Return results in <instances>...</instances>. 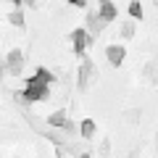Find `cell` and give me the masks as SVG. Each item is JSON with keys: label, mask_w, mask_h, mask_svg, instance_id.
<instances>
[{"label": "cell", "mask_w": 158, "mask_h": 158, "mask_svg": "<svg viewBox=\"0 0 158 158\" xmlns=\"http://www.w3.org/2000/svg\"><path fill=\"white\" fill-rule=\"evenodd\" d=\"M48 87H50V85H42V82H32V79H29L27 87H24V92H19V100H21V103H37V100H45L48 92H50Z\"/></svg>", "instance_id": "obj_1"}, {"label": "cell", "mask_w": 158, "mask_h": 158, "mask_svg": "<svg viewBox=\"0 0 158 158\" xmlns=\"http://www.w3.org/2000/svg\"><path fill=\"white\" fill-rule=\"evenodd\" d=\"M71 40H74V53H77V56H85V50L92 45V40H95V37H92L87 29H74V37Z\"/></svg>", "instance_id": "obj_2"}, {"label": "cell", "mask_w": 158, "mask_h": 158, "mask_svg": "<svg viewBox=\"0 0 158 158\" xmlns=\"http://www.w3.org/2000/svg\"><path fill=\"white\" fill-rule=\"evenodd\" d=\"M6 69L13 74V77L21 74V69H24V56H21V50H11V53L6 56Z\"/></svg>", "instance_id": "obj_3"}, {"label": "cell", "mask_w": 158, "mask_h": 158, "mask_svg": "<svg viewBox=\"0 0 158 158\" xmlns=\"http://www.w3.org/2000/svg\"><path fill=\"white\" fill-rule=\"evenodd\" d=\"M124 48L121 45H108V50H106V56H108V63H111V66H121V63H124Z\"/></svg>", "instance_id": "obj_4"}, {"label": "cell", "mask_w": 158, "mask_h": 158, "mask_svg": "<svg viewBox=\"0 0 158 158\" xmlns=\"http://www.w3.org/2000/svg\"><path fill=\"white\" fill-rule=\"evenodd\" d=\"M48 121H50V127H63V129H69V132L74 129V124L69 121L66 111H56V113H50V116H48Z\"/></svg>", "instance_id": "obj_5"}, {"label": "cell", "mask_w": 158, "mask_h": 158, "mask_svg": "<svg viewBox=\"0 0 158 158\" xmlns=\"http://www.w3.org/2000/svg\"><path fill=\"white\" fill-rule=\"evenodd\" d=\"M92 74H95V63L92 61H82V69H79V87H87V82L92 79Z\"/></svg>", "instance_id": "obj_6"}, {"label": "cell", "mask_w": 158, "mask_h": 158, "mask_svg": "<svg viewBox=\"0 0 158 158\" xmlns=\"http://www.w3.org/2000/svg\"><path fill=\"white\" fill-rule=\"evenodd\" d=\"M98 16L103 19V21H113V19H116V6H113L111 0H100V11H98Z\"/></svg>", "instance_id": "obj_7"}, {"label": "cell", "mask_w": 158, "mask_h": 158, "mask_svg": "<svg viewBox=\"0 0 158 158\" xmlns=\"http://www.w3.org/2000/svg\"><path fill=\"white\" fill-rule=\"evenodd\" d=\"M103 24H106V21H103V19L98 16V11H95V13H87V27H90V29H87V32H90L92 37H95V34H100Z\"/></svg>", "instance_id": "obj_8"}, {"label": "cell", "mask_w": 158, "mask_h": 158, "mask_svg": "<svg viewBox=\"0 0 158 158\" xmlns=\"http://www.w3.org/2000/svg\"><path fill=\"white\" fill-rule=\"evenodd\" d=\"M79 132H82L85 140H92V137H95V121H92V118H85L82 127H79Z\"/></svg>", "instance_id": "obj_9"}, {"label": "cell", "mask_w": 158, "mask_h": 158, "mask_svg": "<svg viewBox=\"0 0 158 158\" xmlns=\"http://www.w3.org/2000/svg\"><path fill=\"white\" fill-rule=\"evenodd\" d=\"M32 82H42V85H50V82H53V74L48 71V69L40 66V69H37V74L32 77Z\"/></svg>", "instance_id": "obj_10"}, {"label": "cell", "mask_w": 158, "mask_h": 158, "mask_svg": "<svg viewBox=\"0 0 158 158\" xmlns=\"http://www.w3.org/2000/svg\"><path fill=\"white\" fill-rule=\"evenodd\" d=\"M127 11H129V16H132V19H137V21H140V19H142V3H140V0H132Z\"/></svg>", "instance_id": "obj_11"}, {"label": "cell", "mask_w": 158, "mask_h": 158, "mask_svg": "<svg viewBox=\"0 0 158 158\" xmlns=\"http://www.w3.org/2000/svg\"><path fill=\"white\" fill-rule=\"evenodd\" d=\"M11 24L13 27H24V11H13L11 13Z\"/></svg>", "instance_id": "obj_12"}, {"label": "cell", "mask_w": 158, "mask_h": 158, "mask_svg": "<svg viewBox=\"0 0 158 158\" xmlns=\"http://www.w3.org/2000/svg\"><path fill=\"white\" fill-rule=\"evenodd\" d=\"M121 34H124V37H132V34H135V29H132V24H124V29H121Z\"/></svg>", "instance_id": "obj_13"}, {"label": "cell", "mask_w": 158, "mask_h": 158, "mask_svg": "<svg viewBox=\"0 0 158 158\" xmlns=\"http://www.w3.org/2000/svg\"><path fill=\"white\" fill-rule=\"evenodd\" d=\"M69 3H71V6H77V8H85V6H87V0H69Z\"/></svg>", "instance_id": "obj_14"}, {"label": "cell", "mask_w": 158, "mask_h": 158, "mask_svg": "<svg viewBox=\"0 0 158 158\" xmlns=\"http://www.w3.org/2000/svg\"><path fill=\"white\" fill-rule=\"evenodd\" d=\"M3 71H6V63H3V61H0V77H3Z\"/></svg>", "instance_id": "obj_15"}, {"label": "cell", "mask_w": 158, "mask_h": 158, "mask_svg": "<svg viewBox=\"0 0 158 158\" xmlns=\"http://www.w3.org/2000/svg\"><path fill=\"white\" fill-rule=\"evenodd\" d=\"M11 3H16V6H19V3H24V0H11Z\"/></svg>", "instance_id": "obj_16"}, {"label": "cell", "mask_w": 158, "mask_h": 158, "mask_svg": "<svg viewBox=\"0 0 158 158\" xmlns=\"http://www.w3.org/2000/svg\"><path fill=\"white\" fill-rule=\"evenodd\" d=\"M24 3H37V0H24Z\"/></svg>", "instance_id": "obj_17"}]
</instances>
